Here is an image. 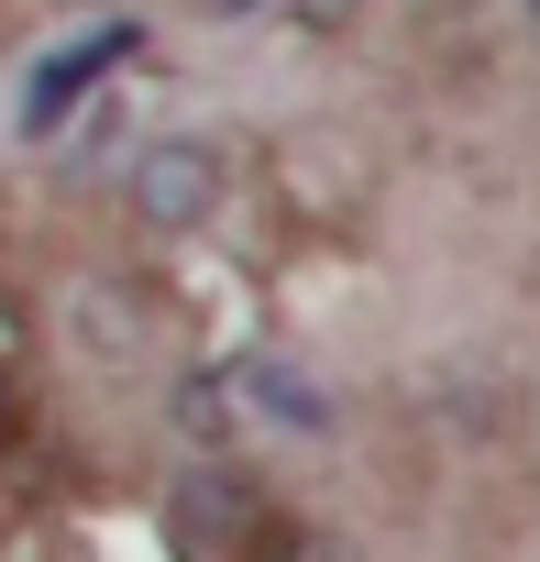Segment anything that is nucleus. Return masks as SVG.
I'll return each instance as SVG.
<instances>
[{"instance_id":"obj_4","label":"nucleus","mask_w":540,"mask_h":562,"mask_svg":"<svg viewBox=\"0 0 540 562\" xmlns=\"http://www.w3.org/2000/svg\"><path fill=\"white\" fill-rule=\"evenodd\" d=\"M232 386H243V419H277V430H299V441H320V430H331V397H320V386H310V364H288V353L232 364Z\"/></svg>"},{"instance_id":"obj_5","label":"nucleus","mask_w":540,"mask_h":562,"mask_svg":"<svg viewBox=\"0 0 540 562\" xmlns=\"http://www.w3.org/2000/svg\"><path fill=\"white\" fill-rule=\"evenodd\" d=\"M254 562H364L353 540H331V529H310V518H265V540H254Z\"/></svg>"},{"instance_id":"obj_8","label":"nucleus","mask_w":540,"mask_h":562,"mask_svg":"<svg viewBox=\"0 0 540 562\" xmlns=\"http://www.w3.org/2000/svg\"><path fill=\"white\" fill-rule=\"evenodd\" d=\"M232 12H254V0H232Z\"/></svg>"},{"instance_id":"obj_2","label":"nucleus","mask_w":540,"mask_h":562,"mask_svg":"<svg viewBox=\"0 0 540 562\" xmlns=\"http://www.w3.org/2000/svg\"><path fill=\"white\" fill-rule=\"evenodd\" d=\"M122 199L144 232H210L232 210V155L221 133H155L133 166H122Z\"/></svg>"},{"instance_id":"obj_6","label":"nucleus","mask_w":540,"mask_h":562,"mask_svg":"<svg viewBox=\"0 0 540 562\" xmlns=\"http://www.w3.org/2000/svg\"><path fill=\"white\" fill-rule=\"evenodd\" d=\"M0 419H12V375H0Z\"/></svg>"},{"instance_id":"obj_1","label":"nucleus","mask_w":540,"mask_h":562,"mask_svg":"<svg viewBox=\"0 0 540 562\" xmlns=\"http://www.w3.org/2000/svg\"><path fill=\"white\" fill-rule=\"evenodd\" d=\"M144 34H155L144 12H100L89 34L45 45V56L23 67V100H12V133H23V144H67V133H78V122H89V111L111 100V78H122V67L144 56Z\"/></svg>"},{"instance_id":"obj_7","label":"nucleus","mask_w":540,"mask_h":562,"mask_svg":"<svg viewBox=\"0 0 540 562\" xmlns=\"http://www.w3.org/2000/svg\"><path fill=\"white\" fill-rule=\"evenodd\" d=\"M529 34H540V0H529Z\"/></svg>"},{"instance_id":"obj_3","label":"nucleus","mask_w":540,"mask_h":562,"mask_svg":"<svg viewBox=\"0 0 540 562\" xmlns=\"http://www.w3.org/2000/svg\"><path fill=\"white\" fill-rule=\"evenodd\" d=\"M265 507L232 463H188L177 485H166V551L177 562H254V540H265Z\"/></svg>"}]
</instances>
